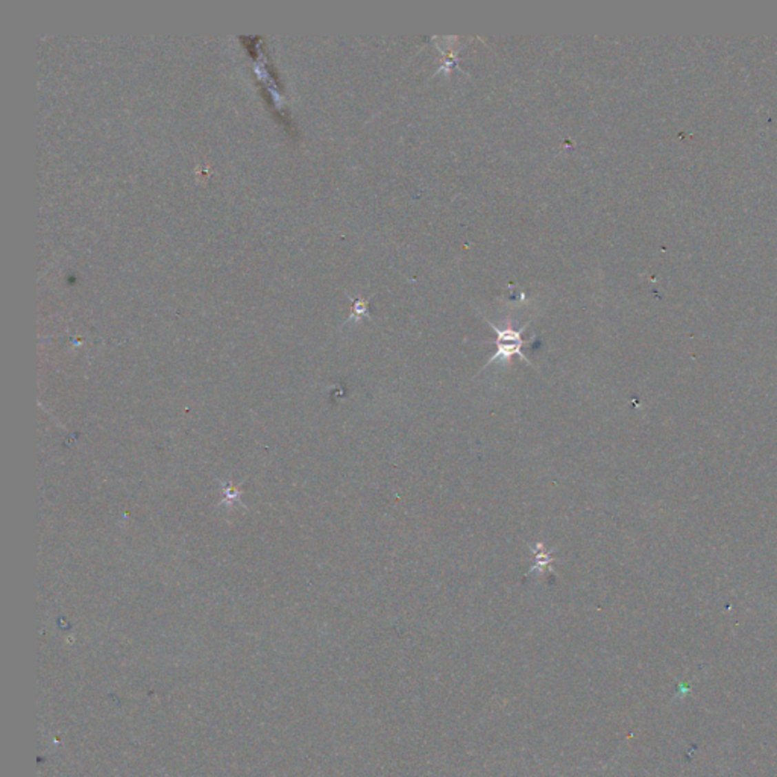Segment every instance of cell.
<instances>
[{
    "mask_svg": "<svg viewBox=\"0 0 777 777\" xmlns=\"http://www.w3.org/2000/svg\"><path fill=\"white\" fill-rule=\"evenodd\" d=\"M486 322L497 333V353L489 358V362L486 363V366L483 369L488 368L492 363H509L512 360V357L518 355L522 362H526L527 364L533 366L532 362L528 360V358L522 354V346H524V339H522V333L526 331V328L530 325V322H527L524 327H521L519 330H515L512 327H507L504 330L501 328H498L495 324H492L489 319L484 318Z\"/></svg>",
    "mask_w": 777,
    "mask_h": 777,
    "instance_id": "cell-1",
    "label": "cell"
},
{
    "mask_svg": "<svg viewBox=\"0 0 777 777\" xmlns=\"http://www.w3.org/2000/svg\"><path fill=\"white\" fill-rule=\"evenodd\" d=\"M528 548L532 550V552L535 555V563L532 565V568L527 571L526 575L532 574L535 571H537L539 574H543L545 571H550L552 574L555 572V568H552V563H555V557H552L547 548H545V543L543 542H536L535 545H528Z\"/></svg>",
    "mask_w": 777,
    "mask_h": 777,
    "instance_id": "cell-2",
    "label": "cell"
},
{
    "mask_svg": "<svg viewBox=\"0 0 777 777\" xmlns=\"http://www.w3.org/2000/svg\"><path fill=\"white\" fill-rule=\"evenodd\" d=\"M366 315H368V302H366V301H362V300L355 301V304H354V315H353V318H355V319H360L362 316H366Z\"/></svg>",
    "mask_w": 777,
    "mask_h": 777,
    "instance_id": "cell-3",
    "label": "cell"
}]
</instances>
